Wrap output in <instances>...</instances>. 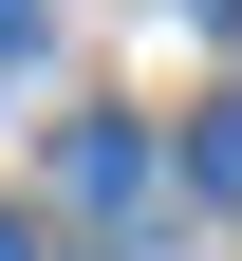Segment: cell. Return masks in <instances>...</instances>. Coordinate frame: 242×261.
Returning a JSON list of instances; mask_svg holds the SVG:
<instances>
[{"label":"cell","instance_id":"obj_1","mask_svg":"<svg viewBox=\"0 0 242 261\" xmlns=\"http://www.w3.org/2000/svg\"><path fill=\"white\" fill-rule=\"evenodd\" d=\"M56 187H75L93 224H149V205H168V149H149L130 112H75V130H56Z\"/></svg>","mask_w":242,"mask_h":261},{"label":"cell","instance_id":"obj_2","mask_svg":"<svg viewBox=\"0 0 242 261\" xmlns=\"http://www.w3.org/2000/svg\"><path fill=\"white\" fill-rule=\"evenodd\" d=\"M186 187H205V205H242V93H205V130H186Z\"/></svg>","mask_w":242,"mask_h":261},{"label":"cell","instance_id":"obj_3","mask_svg":"<svg viewBox=\"0 0 242 261\" xmlns=\"http://www.w3.org/2000/svg\"><path fill=\"white\" fill-rule=\"evenodd\" d=\"M19 56H38V0H0V75H19Z\"/></svg>","mask_w":242,"mask_h":261},{"label":"cell","instance_id":"obj_4","mask_svg":"<svg viewBox=\"0 0 242 261\" xmlns=\"http://www.w3.org/2000/svg\"><path fill=\"white\" fill-rule=\"evenodd\" d=\"M0 261H38V224H19V205H0Z\"/></svg>","mask_w":242,"mask_h":261},{"label":"cell","instance_id":"obj_5","mask_svg":"<svg viewBox=\"0 0 242 261\" xmlns=\"http://www.w3.org/2000/svg\"><path fill=\"white\" fill-rule=\"evenodd\" d=\"M205 19H242V0H205Z\"/></svg>","mask_w":242,"mask_h":261}]
</instances>
